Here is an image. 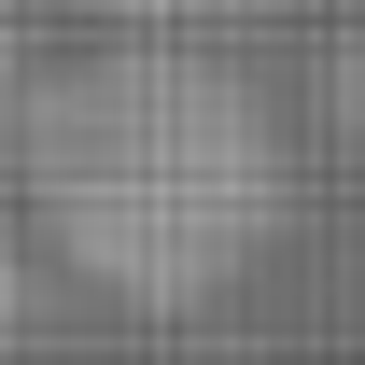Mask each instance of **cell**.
<instances>
[{"mask_svg":"<svg viewBox=\"0 0 365 365\" xmlns=\"http://www.w3.org/2000/svg\"><path fill=\"white\" fill-rule=\"evenodd\" d=\"M0 182L56 267L113 309H197L225 295L295 211L281 113L211 43H98L14 85Z\"/></svg>","mask_w":365,"mask_h":365,"instance_id":"obj_1","label":"cell"},{"mask_svg":"<svg viewBox=\"0 0 365 365\" xmlns=\"http://www.w3.org/2000/svg\"><path fill=\"white\" fill-rule=\"evenodd\" d=\"M85 14H113V43H211V29L267 14V0H85Z\"/></svg>","mask_w":365,"mask_h":365,"instance_id":"obj_2","label":"cell"},{"mask_svg":"<svg viewBox=\"0 0 365 365\" xmlns=\"http://www.w3.org/2000/svg\"><path fill=\"white\" fill-rule=\"evenodd\" d=\"M337 113H351V127H365V56H351V71H337Z\"/></svg>","mask_w":365,"mask_h":365,"instance_id":"obj_3","label":"cell"},{"mask_svg":"<svg viewBox=\"0 0 365 365\" xmlns=\"http://www.w3.org/2000/svg\"><path fill=\"white\" fill-rule=\"evenodd\" d=\"M14 295H29V281H14V253H0V323H14Z\"/></svg>","mask_w":365,"mask_h":365,"instance_id":"obj_4","label":"cell"}]
</instances>
